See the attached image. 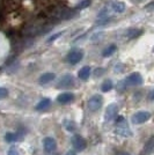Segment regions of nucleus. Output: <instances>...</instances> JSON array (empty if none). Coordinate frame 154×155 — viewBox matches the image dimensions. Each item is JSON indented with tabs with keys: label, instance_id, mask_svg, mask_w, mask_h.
<instances>
[{
	"label": "nucleus",
	"instance_id": "1",
	"mask_svg": "<svg viewBox=\"0 0 154 155\" xmlns=\"http://www.w3.org/2000/svg\"><path fill=\"white\" fill-rule=\"evenodd\" d=\"M116 133L118 136L124 137V138H128V137H132V132L131 130L129 129V126L126 125L125 119L122 116H119V118L117 119V129H116Z\"/></svg>",
	"mask_w": 154,
	"mask_h": 155
},
{
	"label": "nucleus",
	"instance_id": "2",
	"mask_svg": "<svg viewBox=\"0 0 154 155\" xmlns=\"http://www.w3.org/2000/svg\"><path fill=\"white\" fill-rule=\"evenodd\" d=\"M102 103H103L102 96H101V95H97L96 94V95H93V96L88 100V102H87V107H88L89 111H92V112H96V111H99V110L101 109Z\"/></svg>",
	"mask_w": 154,
	"mask_h": 155
},
{
	"label": "nucleus",
	"instance_id": "3",
	"mask_svg": "<svg viewBox=\"0 0 154 155\" xmlns=\"http://www.w3.org/2000/svg\"><path fill=\"white\" fill-rule=\"evenodd\" d=\"M71 142H72L73 148L75 149L77 152H81V150L86 149V147H87V141H86V139L82 138L81 136H79V134L72 136Z\"/></svg>",
	"mask_w": 154,
	"mask_h": 155
},
{
	"label": "nucleus",
	"instance_id": "4",
	"mask_svg": "<svg viewBox=\"0 0 154 155\" xmlns=\"http://www.w3.org/2000/svg\"><path fill=\"white\" fill-rule=\"evenodd\" d=\"M82 58H84V52L81 51V50L74 49V50H72V51L66 56V61L71 65H75Z\"/></svg>",
	"mask_w": 154,
	"mask_h": 155
},
{
	"label": "nucleus",
	"instance_id": "5",
	"mask_svg": "<svg viewBox=\"0 0 154 155\" xmlns=\"http://www.w3.org/2000/svg\"><path fill=\"white\" fill-rule=\"evenodd\" d=\"M124 81H125L126 86H139L142 84V77L140 73L135 72V73H131Z\"/></svg>",
	"mask_w": 154,
	"mask_h": 155
},
{
	"label": "nucleus",
	"instance_id": "6",
	"mask_svg": "<svg viewBox=\"0 0 154 155\" xmlns=\"http://www.w3.org/2000/svg\"><path fill=\"white\" fill-rule=\"evenodd\" d=\"M151 118V114L148 111H138L132 116V123L133 124H142L147 122Z\"/></svg>",
	"mask_w": 154,
	"mask_h": 155
},
{
	"label": "nucleus",
	"instance_id": "7",
	"mask_svg": "<svg viewBox=\"0 0 154 155\" xmlns=\"http://www.w3.org/2000/svg\"><path fill=\"white\" fill-rule=\"evenodd\" d=\"M117 112H118V107L117 104L111 103L105 109V114H104V119L107 122H110V120H114L115 117L117 116Z\"/></svg>",
	"mask_w": 154,
	"mask_h": 155
},
{
	"label": "nucleus",
	"instance_id": "8",
	"mask_svg": "<svg viewBox=\"0 0 154 155\" xmlns=\"http://www.w3.org/2000/svg\"><path fill=\"white\" fill-rule=\"evenodd\" d=\"M74 84V78L71 74H65L62 77V79L58 81L57 88H70Z\"/></svg>",
	"mask_w": 154,
	"mask_h": 155
},
{
	"label": "nucleus",
	"instance_id": "9",
	"mask_svg": "<svg viewBox=\"0 0 154 155\" xmlns=\"http://www.w3.org/2000/svg\"><path fill=\"white\" fill-rule=\"evenodd\" d=\"M43 148L46 153H52L57 148V142L51 137H46L43 139Z\"/></svg>",
	"mask_w": 154,
	"mask_h": 155
},
{
	"label": "nucleus",
	"instance_id": "10",
	"mask_svg": "<svg viewBox=\"0 0 154 155\" xmlns=\"http://www.w3.org/2000/svg\"><path fill=\"white\" fill-rule=\"evenodd\" d=\"M74 100V95L72 94V93H62L60 95H58L57 97V101L59 103L62 104H66V103H70Z\"/></svg>",
	"mask_w": 154,
	"mask_h": 155
},
{
	"label": "nucleus",
	"instance_id": "11",
	"mask_svg": "<svg viewBox=\"0 0 154 155\" xmlns=\"http://www.w3.org/2000/svg\"><path fill=\"white\" fill-rule=\"evenodd\" d=\"M55 78H56V75L53 73H44L38 79V82L41 84H46L49 82H51L52 80H55Z\"/></svg>",
	"mask_w": 154,
	"mask_h": 155
},
{
	"label": "nucleus",
	"instance_id": "12",
	"mask_svg": "<svg viewBox=\"0 0 154 155\" xmlns=\"http://www.w3.org/2000/svg\"><path fill=\"white\" fill-rule=\"evenodd\" d=\"M89 75H90V67L89 66H84V67L79 71V73H78L79 79H81V80H84V81L88 80Z\"/></svg>",
	"mask_w": 154,
	"mask_h": 155
},
{
	"label": "nucleus",
	"instance_id": "13",
	"mask_svg": "<svg viewBox=\"0 0 154 155\" xmlns=\"http://www.w3.org/2000/svg\"><path fill=\"white\" fill-rule=\"evenodd\" d=\"M51 104V100L50 98H43L41 102H38V104L36 105V110H38V111H41V110H44L46 109V108H49V105Z\"/></svg>",
	"mask_w": 154,
	"mask_h": 155
},
{
	"label": "nucleus",
	"instance_id": "14",
	"mask_svg": "<svg viewBox=\"0 0 154 155\" xmlns=\"http://www.w3.org/2000/svg\"><path fill=\"white\" fill-rule=\"evenodd\" d=\"M112 9L116 13H122L125 11V2L124 1H116L112 4Z\"/></svg>",
	"mask_w": 154,
	"mask_h": 155
},
{
	"label": "nucleus",
	"instance_id": "15",
	"mask_svg": "<svg viewBox=\"0 0 154 155\" xmlns=\"http://www.w3.org/2000/svg\"><path fill=\"white\" fill-rule=\"evenodd\" d=\"M112 81L110 80V79H107V80H104L103 81L102 86H101V89H102V91H104V93H107V91H109L112 89Z\"/></svg>",
	"mask_w": 154,
	"mask_h": 155
},
{
	"label": "nucleus",
	"instance_id": "16",
	"mask_svg": "<svg viewBox=\"0 0 154 155\" xmlns=\"http://www.w3.org/2000/svg\"><path fill=\"white\" fill-rule=\"evenodd\" d=\"M141 34H142V31L140 29H129L128 32H126V37L128 38H135V37H138Z\"/></svg>",
	"mask_w": 154,
	"mask_h": 155
},
{
	"label": "nucleus",
	"instance_id": "17",
	"mask_svg": "<svg viewBox=\"0 0 154 155\" xmlns=\"http://www.w3.org/2000/svg\"><path fill=\"white\" fill-rule=\"evenodd\" d=\"M117 50V46L115 45V44H112V45H110V46H108L105 50H103V52H102V56L103 57H110L114 52Z\"/></svg>",
	"mask_w": 154,
	"mask_h": 155
},
{
	"label": "nucleus",
	"instance_id": "18",
	"mask_svg": "<svg viewBox=\"0 0 154 155\" xmlns=\"http://www.w3.org/2000/svg\"><path fill=\"white\" fill-rule=\"evenodd\" d=\"M153 149H154V136L151 137V138L148 139V141L146 142V145H145L144 150H145L146 153H151Z\"/></svg>",
	"mask_w": 154,
	"mask_h": 155
},
{
	"label": "nucleus",
	"instance_id": "19",
	"mask_svg": "<svg viewBox=\"0 0 154 155\" xmlns=\"http://www.w3.org/2000/svg\"><path fill=\"white\" fill-rule=\"evenodd\" d=\"M64 126L66 127L67 131H70V132H73V131H75L77 130V126H75V123L73 122V120H69V119H66L64 120Z\"/></svg>",
	"mask_w": 154,
	"mask_h": 155
},
{
	"label": "nucleus",
	"instance_id": "20",
	"mask_svg": "<svg viewBox=\"0 0 154 155\" xmlns=\"http://www.w3.org/2000/svg\"><path fill=\"white\" fill-rule=\"evenodd\" d=\"M19 139V136L16 133H13V132H7L6 136H5V140L7 142H15Z\"/></svg>",
	"mask_w": 154,
	"mask_h": 155
},
{
	"label": "nucleus",
	"instance_id": "21",
	"mask_svg": "<svg viewBox=\"0 0 154 155\" xmlns=\"http://www.w3.org/2000/svg\"><path fill=\"white\" fill-rule=\"evenodd\" d=\"M90 2H92L90 0H82V1H80L77 6H75V9H84V8H87V7L90 5Z\"/></svg>",
	"mask_w": 154,
	"mask_h": 155
},
{
	"label": "nucleus",
	"instance_id": "22",
	"mask_svg": "<svg viewBox=\"0 0 154 155\" xmlns=\"http://www.w3.org/2000/svg\"><path fill=\"white\" fill-rule=\"evenodd\" d=\"M7 155H20V152L16 147H11L7 152Z\"/></svg>",
	"mask_w": 154,
	"mask_h": 155
},
{
	"label": "nucleus",
	"instance_id": "23",
	"mask_svg": "<svg viewBox=\"0 0 154 155\" xmlns=\"http://www.w3.org/2000/svg\"><path fill=\"white\" fill-rule=\"evenodd\" d=\"M7 95H8V91H7L6 88H4V87H0V100L5 98Z\"/></svg>",
	"mask_w": 154,
	"mask_h": 155
},
{
	"label": "nucleus",
	"instance_id": "24",
	"mask_svg": "<svg viewBox=\"0 0 154 155\" xmlns=\"http://www.w3.org/2000/svg\"><path fill=\"white\" fill-rule=\"evenodd\" d=\"M104 68H96L95 71H94V77H100V75H102V74H104Z\"/></svg>",
	"mask_w": 154,
	"mask_h": 155
},
{
	"label": "nucleus",
	"instance_id": "25",
	"mask_svg": "<svg viewBox=\"0 0 154 155\" xmlns=\"http://www.w3.org/2000/svg\"><path fill=\"white\" fill-rule=\"evenodd\" d=\"M60 35H62V32H58V34H56V35H52L51 37L48 39V43H52V42H55V41H56Z\"/></svg>",
	"mask_w": 154,
	"mask_h": 155
},
{
	"label": "nucleus",
	"instance_id": "26",
	"mask_svg": "<svg viewBox=\"0 0 154 155\" xmlns=\"http://www.w3.org/2000/svg\"><path fill=\"white\" fill-rule=\"evenodd\" d=\"M123 67H124V65L123 64H117L116 65V67H115V72L116 73H118V72H123L124 71V68H123Z\"/></svg>",
	"mask_w": 154,
	"mask_h": 155
},
{
	"label": "nucleus",
	"instance_id": "27",
	"mask_svg": "<svg viewBox=\"0 0 154 155\" xmlns=\"http://www.w3.org/2000/svg\"><path fill=\"white\" fill-rule=\"evenodd\" d=\"M148 100L154 101V89L152 91H149V94H148Z\"/></svg>",
	"mask_w": 154,
	"mask_h": 155
},
{
	"label": "nucleus",
	"instance_id": "28",
	"mask_svg": "<svg viewBox=\"0 0 154 155\" xmlns=\"http://www.w3.org/2000/svg\"><path fill=\"white\" fill-rule=\"evenodd\" d=\"M66 155H77L75 154V152H73V150H70V152H67V154Z\"/></svg>",
	"mask_w": 154,
	"mask_h": 155
},
{
	"label": "nucleus",
	"instance_id": "29",
	"mask_svg": "<svg viewBox=\"0 0 154 155\" xmlns=\"http://www.w3.org/2000/svg\"><path fill=\"white\" fill-rule=\"evenodd\" d=\"M118 155H130L129 153H121V154H118Z\"/></svg>",
	"mask_w": 154,
	"mask_h": 155
}]
</instances>
